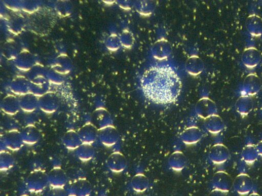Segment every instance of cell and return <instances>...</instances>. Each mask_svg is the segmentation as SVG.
I'll return each mask as SVG.
<instances>
[{"instance_id": "30bf717a", "label": "cell", "mask_w": 262, "mask_h": 196, "mask_svg": "<svg viewBox=\"0 0 262 196\" xmlns=\"http://www.w3.org/2000/svg\"><path fill=\"white\" fill-rule=\"evenodd\" d=\"M119 138L118 130L114 125L99 129L98 139L104 146L108 147L115 146Z\"/></svg>"}, {"instance_id": "cb8c5ba5", "label": "cell", "mask_w": 262, "mask_h": 196, "mask_svg": "<svg viewBox=\"0 0 262 196\" xmlns=\"http://www.w3.org/2000/svg\"><path fill=\"white\" fill-rule=\"evenodd\" d=\"M39 98L30 94L20 97L19 103L21 110L26 113H32L39 107Z\"/></svg>"}, {"instance_id": "f6af8a7d", "label": "cell", "mask_w": 262, "mask_h": 196, "mask_svg": "<svg viewBox=\"0 0 262 196\" xmlns=\"http://www.w3.org/2000/svg\"><path fill=\"white\" fill-rule=\"evenodd\" d=\"M248 196H261L256 191H253L250 193Z\"/></svg>"}, {"instance_id": "3957f363", "label": "cell", "mask_w": 262, "mask_h": 196, "mask_svg": "<svg viewBox=\"0 0 262 196\" xmlns=\"http://www.w3.org/2000/svg\"><path fill=\"white\" fill-rule=\"evenodd\" d=\"M65 188L68 196H90L92 191L91 183L86 178L68 182Z\"/></svg>"}, {"instance_id": "7a4b0ae2", "label": "cell", "mask_w": 262, "mask_h": 196, "mask_svg": "<svg viewBox=\"0 0 262 196\" xmlns=\"http://www.w3.org/2000/svg\"><path fill=\"white\" fill-rule=\"evenodd\" d=\"M48 184L47 174L41 170L32 171L25 181L26 188L31 193L42 192Z\"/></svg>"}, {"instance_id": "e0dca14e", "label": "cell", "mask_w": 262, "mask_h": 196, "mask_svg": "<svg viewBox=\"0 0 262 196\" xmlns=\"http://www.w3.org/2000/svg\"><path fill=\"white\" fill-rule=\"evenodd\" d=\"M204 126L208 132L217 135L224 130L225 123L223 119L216 114L205 119Z\"/></svg>"}, {"instance_id": "9a60e30c", "label": "cell", "mask_w": 262, "mask_h": 196, "mask_svg": "<svg viewBox=\"0 0 262 196\" xmlns=\"http://www.w3.org/2000/svg\"><path fill=\"white\" fill-rule=\"evenodd\" d=\"M201 129L198 127L192 126L186 128L181 135L182 142L186 145H192L198 143L203 137Z\"/></svg>"}, {"instance_id": "603a6c76", "label": "cell", "mask_w": 262, "mask_h": 196, "mask_svg": "<svg viewBox=\"0 0 262 196\" xmlns=\"http://www.w3.org/2000/svg\"><path fill=\"white\" fill-rule=\"evenodd\" d=\"M62 143L66 148L71 151H76L83 144L78 132L72 130L64 135Z\"/></svg>"}, {"instance_id": "d4e9b609", "label": "cell", "mask_w": 262, "mask_h": 196, "mask_svg": "<svg viewBox=\"0 0 262 196\" xmlns=\"http://www.w3.org/2000/svg\"><path fill=\"white\" fill-rule=\"evenodd\" d=\"M46 71L40 66L34 67L27 73L28 81L31 84L36 85H43L48 83Z\"/></svg>"}, {"instance_id": "52a82bcc", "label": "cell", "mask_w": 262, "mask_h": 196, "mask_svg": "<svg viewBox=\"0 0 262 196\" xmlns=\"http://www.w3.org/2000/svg\"><path fill=\"white\" fill-rule=\"evenodd\" d=\"M48 184L51 187L65 188L68 183V177L61 168L56 167L47 174Z\"/></svg>"}, {"instance_id": "6da1fadb", "label": "cell", "mask_w": 262, "mask_h": 196, "mask_svg": "<svg viewBox=\"0 0 262 196\" xmlns=\"http://www.w3.org/2000/svg\"><path fill=\"white\" fill-rule=\"evenodd\" d=\"M140 86L144 96L158 104H169L178 98L182 89L176 72L167 65H155L143 74Z\"/></svg>"}, {"instance_id": "484cf974", "label": "cell", "mask_w": 262, "mask_h": 196, "mask_svg": "<svg viewBox=\"0 0 262 196\" xmlns=\"http://www.w3.org/2000/svg\"><path fill=\"white\" fill-rule=\"evenodd\" d=\"M30 83L24 79H17L10 85L12 93L17 96L22 97L29 94Z\"/></svg>"}, {"instance_id": "1f68e13d", "label": "cell", "mask_w": 262, "mask_h": 196, "mask_svg": "<svg viewBox=\"0 0 262 196\" xmlns=\"http://www.w3.org/2000/svg\"><path fill=\"white\" fill-rule=\"evenodd\" d=\"M15 164V159L10 152L5 151L0 154V170L8 171L12 169Z\"/></svg>"}, {"instance_id": "f1b7e54d", "label": "cell", "mask_w": 262, "mask_h": 196, "mask_svg": "<svg viewBox=\"0 0 262 196\" xmlns=\"http://www.w3.org/2000/svg\"><path fill=\"white\" fill-rule=\"evenodd\" d=\"M131 184L132 189L136 192L145 191L149 186L148 178L142 173L136 174L132 179Z\"/></svg>"}, {"instance_id": "60d3db41", "label": "cell", "mask_w": 262, "mask_h": 196, "mask_svg": "<svg viewBox=\"0 0 262 196\" xmlns=\"http://www.w3.org/2000/svg\"><path fill=\"white\" fill-rule=\"evenodd\" d=\"M46 196H68L65 188L51 187L46 194Z\"/></svg>"}, {"instance_id": "44dd1931", "label": "cell", "mask_w": 262, "mask_h": 196, "mask_svg": "<svg viewBox=\"0 0 262 196\" xmlns=\"http://www.w3.org/2000/svg\"><path fill=\"white\" fill-rule=\"evenodd\" d=\"M246 28L251 36L256 37L260 36L262 35L261 18L255 14L249 16L246 19Z\"/></svg>"}, {"instance_id": "83f0119b", "label": "cell", "mask_w": 262, "mask_h": 196, "mask_svg": "<svg viewBox=\"0 0 262 196\" xmlns=\"http://www.w3.org/2000/svg\"><path fill=\"white\" fill-rule=\"evenodd\" d=\"M241 155L243 161L249 165L254 164L259 156L256 145L251 143L248 144L243 147Z\"/></svg>"}, {"instance_id": "d6a6232c", "label": "cell", "mask_w": 262, "mask_h": 196, "mask_svg": "<svg viewBox=\"0 0 262 196\" xmlns=\"http://www.w3.org/2000/svg\"><path fill=\"white\" fill-rule=\"evenodd\" d=\"M71 62L66 57H60L57 67L54 70L61 75L67 74L72 70Z\"/></svg>"}, {"instance_id": "e575fe53", "label": "cell", "mask_w": 262, "mask_h": 196, "mask_svg": "<svg viewBox=\"0 0 262 196\" xmlns=\"http://www.w3.org/2000/svg\"><path fill=\"white\" fill-rule=\"evenodd\" d=\"M55 8L57 13L63 17L70 15L72 12V5L68 2H58Z\"/></svg>"}, {"instance_id": "8992f818", "label": "cell", "mask_w": 262, "mask_h": 196, "mask_svg": "<svg viewBox=\"0 0 262 196\" xmlns=\"http://www.w3.org/2000/svg\"><path fill=\"white\" fill-rule=\"evenodd\" d=\"M16 67L19 70L28 72L34 67L40 66L39 57L27 52L22 53L14 60Z\"/></svg>"}, {"instance_id": "ba28073f", "label": "cell", "mask_w": 262, "mask_h": 196, "mask_svg": "<svg viewBox=\"0 0 262 196\" xmlns=\"http://www.w3.org/2000/svg\"><path fill=\"white\" fill-rule=\"evenodd\" d=\"M230 156L228 147L222 143L213 145L209 151L208 157L215 165H220L226 163Z\"/></svg>"}, {"instance_id": "4fadbf2b", "label": "cell", "mask_w": 262, "mask_h": 196, "mask_svg": "<svg viewBox=\"0 0 262 196\" xmlns=\"http://www.w3.org/2000/svg\"><path fill=\"white\" fill-rule=\"evenodd\" d=\"M127 165V162L125 156L119 151L113 153L107 160V167L115 173L123 172L126 169Z\"/></svg>"}, {"instance_id": "ac0fdd59", "label": "cell", "mask_w": 262, "mask_h": 196, "mask_svg": "<svg viewBox=\"0 0 262 196\" xmlns=\"http://www.w3.org/2000/svg\"><path fill=\"white\" fill-rule=\"evenodd\" d=\"M197 112L201 117L206 119L217 114V107L212 100L204 99L201 100L197 105Z\"/></svg>"}, {"instance_id": "2e32d148", "label": "cell", "mask_w": 262, "mask_h": 196, "mask_svg": "<svg viewBox=\"0 0 262 196\" xmlns=\"http://www.w3.org/2000/svg\"><path fill=\"white\" fill-rule=\"evenodd\" d=\"M59 103L56 97L49 93L39 99V108L47 114L55 112L58 109Z\"/></svg>"}, {"instance_id": "4dcf8cb0", "label": "cell", "mask_w": 262, "mask_h": 196, "mask_svg": "<svg viewBox=\"0 0 262 196\" xmlns=\"http://www.w3.org/2000/svg\"><path fill=\"white\" fill-rule=\"evenodd\" d=\"M96 116V126L98 129H101L113 125V120L110 115L103 108L97 109Z\"/></svg>"}, {"instance_id": "ee69618b", "label": "cell", "mask_w": 262, "mask_h": 196, "mask_svg": "<svg viewBox=\"0 0 262 196\" xmlns=\"http://www.w3.org/2000/svg\"><path fill=\"white\" fill-rule=\"evenodd\" d=\"M256 147L259 156L262 157V140L260 141L256 145Z\"/></svg>"}, {"instance_id": "277c9868", "label": "cell", "mask_w": 262, "mask_h": 196, "mask_svg": "<svg viewBox=\"0 0 262 196\" xmlns=\"http://www.w3.org/2000/svg\"><path fill=\"white\" fill-rule=\"evenodd\" d=\"M262 82L256 74L251 73L245 78L241 89V95L253 97L261 90Z\"/></svg>"}, {"instance_id": "ffe728a7", "label": "cell", "mask_w": 262, "mask_h": 196, "mask_svg": "<svg viewBox=\"0 0 262 196\" xmlns=\"http://www.w3.org/2000/svg\"><path fill=\"white\" fill-rule=\"evenodd\" d=\"M22 141L25 145L32 146L37 144L40 139V134L33 125L25 127L20 132Z\"/></svg>"}, {"instance_id": "7c38bea8", "label": "cell", "mask_w": 262, "mask_h": 196, "mask_svg": "<svg viewBox=\"0 0 262 196\" xmlns=\"http://www.w3.org/2000/svg\"><path fill=\"white\" fill-rule=\"evenodd\" d=\"M261 60V55L257 49L254 47H248L243 52L241 61L244 66L248 69H252L256 68Z\"/></svg>"}, {"instance_id": "7bdbcfd3", "label": "cell", "mask_w": 262, "mask_h": 196, "mask_svg": "<svg viewBox=\"0 0 262 196\" xmlns=\"http://www.w3.org/2000/svg\"><path fill=\"white\" fill-rule=\"evenodd\" d=\"M229 192L221 189L214 188L208 196H229Z\"/></svg>"}, {"instance_id": "8fae6325", "label": "cell", "mask_w": 262, "mask_h": 196, "mask_svg": "<svg viewBox=\"0 0 262 196\" xmlns=\"http://www.w3.org/2000/svg\"><path fill=\"white\" fill-rule=\"evenodd\" d=\"M78 133L83 144L92 145L98 139L99 129L95 125L89 123L83 126Z\"/></svg>"}, {"instance_id": "74e56055", "label": "cell", "mask_w": 262, "mask_h": 196, "mask_svg": "<svg viewBox=\"0 0 262 196\" xmlns=\"http://www.w3.org/2000/svg\"><path fill=\"white\" fill-rule=\"evenodd\" d=\"M41 6L38 1H22V10L24 12L31 14L38 12Z\"/></svg>"}, {"instance_id": "f546056e", "label": "cell", "mask_w": 262, "mask_h": 196, "mask_svg": "<svg viewBox=\"0 0 262 196\" xmlns=\"http://www.w3.org/2000/svg\"><path fill=\"white\" fill-rule=\"evenodd\" d=\"M95 151L92 145L82 144L76 150L77 158L82 162H87L95 156Z\"/></svg>"}, {"instance_id": "ab89813d", "label": "cell", "mask_w": 262, "mask_h": 196, "mask_svg": "<svg viewBox=\"0 0 262 196\" xmlns=\"http://www.w3.org/2000/svg\"><path fill=\"white\" fill-rule=\"evenodd\" d=\"M21 52L17 46H9L5 51V54L7 57L10 59L15 60Z\"/></svg>"}, {"instance_id": "bcb514c9", "label": "cell", "mask_w": 262, "mask_h": 196, "mask_svg": "<svg viewBox=\"0 0 262 196\" xmlns=\"http://www.w3.org/2000/svg\"><path fill=\"white\" fill-rule=\"evenodd\" d=\"M23 196H26V195H23Z\"/></svg>"}, {"instance_id": "7402d4cb", "label": "cell", "mask_w": 262, "mask_h": 196, "mask_svg": "<svg viewBox=\"0 0 262 196\" xmlns=\"http://www.w3.org/2000/svg\"><path fill=\"white\" fill-rule=\"evenodd\" d=\"M1 109L7 115L17 114L21 110L19 98L13 96L5 97L1 102Z\"/></svg>"}, {"instance_id": "9c48e42d", "label": "cell", "mask_w": 262, "mask_h": 196, "mask_svg": "<svg viewBox=\"0 0 262 196\" xmlns=\"http://www.w3.org/2000/svg\"><path fill=\"white\" fill-rule=\"evenodd\" d=\"M6 149L12 151L20 150L24 146L20 132L17 130H10L2 139Z\"/></svg>"}, {"instance_id": "b9f144b4", "label": "cell", "mask_w": 262, "mask_h": 196, "mask_svg": "<svg viewBox=\"0 0 262 196\" xmlns=\"http://www.w3.org/2000/svg\"><path fill=\"white\" fill-rule=\"evenodd\" d=\"M56 50L60 57H66L67 54V48L66 45L63 43L58 44L57 45Z\"/></svg>"}, {"instance_id": "d6986e66", "label": "cell", "mask_w": 262, "mask_h": 196, "mask_svg": "<svg viewBox=\"0 0 262 196\" xmlns=\"http://www.w3.org/2000/svg\"><path fill=\"white\" fill-rule=\"evenodd\" d=\"M249 96L241 95L235 104L236 111L242 116H247L252 111L254 103L252 98Z\"/></svg>"}, {"instance_id": "d590c367", "label": "cell", "mask_w": 262, "mask_h": 196, "mask_svg": "<svg viewBox=\"0 0 262 196\" xmlns=\"http://www.w3.org/2000/svg\"><path fill=\"white\" fill-rule=\"evenodd\" d=\"M46 76L48 83L55 85H60L64 82L62 75L55 70L49 69L46 71Z\"/></svg>"}, {"instance_id": "836d02e7", "label": "cell", "mask_w": 262, "mask_h": 196, "mask_svg": "<svg viewBox=\"0 0 262 196\" xmlns=\"http://www.w3.org/2000/svg\"><path fill=\"white\" fill-rule=\"evenodd\" d=\"M50 90L49 83L43 85L30 84L29 94L40 98L49 93Z\"/></svg>"}, {"instance_id": "5bb4252c", "label": "cell", "mask_w": 262, "mask_h": 196, "mask_svg": "<svg viewBox=\"0 0 262 196\" xmlns=\"http://www.w3.org/2000/svg\"><path fill=\"white\" fill-rule=\"evenodd\" d=\"M233 183L231 176L225 171H218L213 176L212 184L214 188L229 192Z\"/></svg>"}, {"instance_id": "f35d334b", "label": "cell", "mask_w": 262, "mask_h": 196, "mask_svg": "<svg viewBox=\"0 0 262 196\" xmlns=\"http://www.w3.org/2000/svg\"><path fill=\"white\" fill-rule=\"evenodd\" d=\"M5 6L13 12H19L22 10V1L18 0H7L4 2Z\"/></svg>"}, {"instance_id": "8d00e7d4", "label": "cell", "mask_w": 262, "mask_h": 196, "mask_svg": "<svg viewBox=\"0 0 262 196\" xmlns=\"http://www.w3.org/2000/svg\"><path fill=\"white\" fill-rule=\"evenodd\" d=\"M8 27L10 32L15 35H19L23 32L24 24L21 19H15L9 22Z\"/></svg>"}, {"instance_id": "5b68a950", "label": "cell", "mask_w": 262, "mask_h": 196, "mask_svg": "<svg viewBox=\"0 0 262 196\" xmlns=\"http://www.w3.org/2000/svg\"><path fill=\"white\" fill-rule=\"evenodd\" d=\"M233 186L235 191L240 195H246L251 193L254 186L252 178L248 174L241 173L233 180Z\"/></svg>"}, {"instance_id": "4316f807", "label": "cell", "mask_w": 262, "mask_h": 196, "mask_svg": "<svg viewBox=\"0 0 262 196\" xmlns=\"http://www.w3.org/2000/svg\"><path fill=\"white\" fill-rule=\"evenodd\" d=\"M168 163L169 166L173 170L179 172L185 167L186 158L182 152L181 151H176L170 155Z\"/></svg>"}]
</instances>
